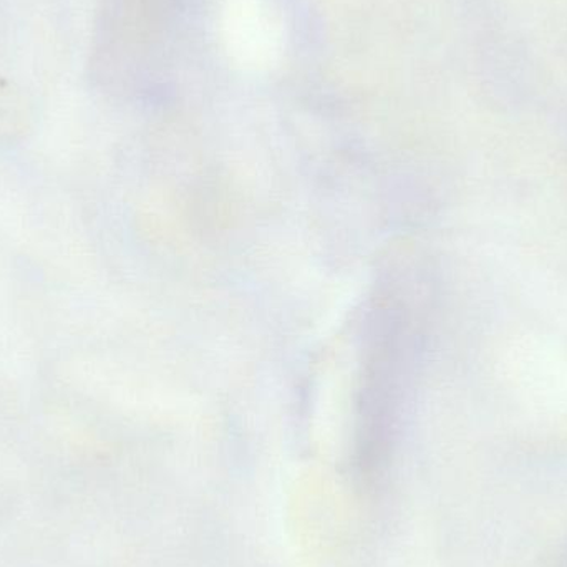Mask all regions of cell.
<instances>
[{
  "label": "cell",
  "instance_id": "cell-1",
  "mask_svg": "<svg viewBox=\"0 0 567 567\" xmlns=\"http://www.w3.org/2000/svg\"><path fill=\"white\" fill-rule=\"evenodd\" d=\"M168 9V0H100L93 69L103 83L130 89L142 82Z\"/></svg>",
  "mask_w": 567,
  "mask_h": 567
}]
</instances>
